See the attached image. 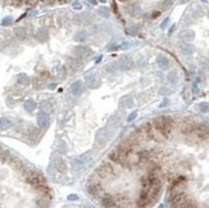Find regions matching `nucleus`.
Instances as JSON below:
<instances>
[{
  "label": "nucleus",
  "mask_w": 209,
  "mask_h": 208,
  "mask_svg": "<svg viewBox=\"0 0 209 208\" xmlns=\"http://www.w3.org/2000/svg\"><path fill=\"white\" fill-rule=\"evenodd\" d=\"M122 5L125 15L135 20V26L140 30L141 23L158 21L175 4V0H117Z\"/></svg>",
  "instance_id": "nucleus-1"
},
{
  "label": "nucleus",
  "mask_w": 209,
  "mask_h": 208,
  "mask_svg": "<svg viewBox=\"0 0 209 208\" xmlns=\"http://www.w3.org/2000/svg\"><path fill=\"white\" fill-rule=\"evenodd\" d=\"M86 193H87L89 195H91L92 198L95 199H98L100 197V194L103 193V189H101V185L99 183H96V181H94L92 177L89 180V183L87 185H86Z\"/></svg>",
  "instance_id": "nucleus-2"
},
{
  "label": "nucleus",
  "mask_w": 209,
  "mask_h": 208,
  "mask_svg": "<svg viewBox=\"0 0 209 208\" xmlns=\"http://www.w3.org/2000/svg\"><path fill=\"white\" fill-rule=\"evenodd\" d=\"M109 140V132L105 127L103 128H99L96 134H95V145H98L99 148H103V146H105Z\"/></svg>",
  "instance_id": "nucleus-3"
},
{
  "label": "nucleus",
  "mask_w": 209,
  "mask_h": 208,
  "mask_svg": "<svg viewBox=\"0 0 209 208\" xmlns=\"http://www.w3.org/2000/svg\"><path fill=\"white\" fill-rule=\"evenodd\" d=\"M135 66V62L131 57L128 55H123L121 57L119 60H118V67L122 69V71H130V69H132Z\"/></svg>",
  "instance_id": "nucleus-4"
},
{
  "label": "nucleus",
  "mask_w": 209,
  "mask_h": 208,
  "mask_svg": "<svg viewBox=\"0 0 209 208\" xmlns=\"http://www.w3.org/2000/svg\"><path fill=\"white\" fill-rule=\"evenodd\" d=\"M73 54L77 55L78 58H89L94 54V51L91 48L85 46V45H78L73 49Z\"/></svg>",
  "instance_id": "nucleus-5"
},
{
  "label": "nucleus",
  "mask_w": 209,
  "mask_h": 208,
  "mask_svg": "<svg viewBox=\"0 0 209 208\" xmlns=\"http://www.w3.org/2000/svg\"><path fill=\"white\" fill-rule=\"evenodd\" d=\"M134 106H135V102H134L131 95H123L118 102L119 109H131V108H134Z\"/></svg>",
  "instance_id": "nucleus-6"
},
{
  "label": "nucleus",
  "mask_w": 209,
  "mask_h": 208,
  "mask_svg": "<svg viewBox=\"0 0 209 208\" xmlns=\"http://www.w3.org/2000/svg\"><path fill=\"white\" fill-rule=\"evenodd\" d=\"M91 157H92V152L91 150L90 152H86V153H83L81 155H78V157L75 158L73 162H72L73 167L75 166H85V164L87 163L89 161H91Z\"/></svg>",
  "instance_id": "nucleus-7"
},
{
  "label": "nucleus",
  "mask_w": 209,
  "mask_h": 208,
  "mask_svg": "<svg viewBox=\"0 0 209 208\" xmlns=\"http://www.w3.org/2000/svg\"><path fill=\"white\" fill-rule=\"evenodd\" d=\"M37 126L40 128H48L49 125H50V117H49V113H45V112H39L37 113Z\"/></svg>",
  "instance_id": "nucleus-8"
},
{
  "label": "nucleus",
  "mask_w": 209,
  "mask_h": 208,
  "mask_svg": "<svg viewBox=\"0 0 209 208\" xmlns=\"http://www.w3.org/2000/svg\"><path fill=\"white\" fill-rule=\"evenodd\" d=\"M51 164H53V167L57 172H60V173H63L67 171V163L64 162L63 158H60V157H54L53 158V162H51Z\"/></svg>",
  "instance_id": "nucleus-9"
},
{
  "label": "nucleus",
  "mask_w": 209,
  "mask_h": 208,
  "mask_svg": "<svg viewBox=\"0 0 209 208\" xmlns=\"http://www.w3.org/2000/svg\"><path fill=\"white\" fill-rule=\"evenodd\" d=\"M85 82H86V88H89V89H98L100 86V80H98L94 73H90L86 76Z\"/></svg>",
  "instance_id": "nucleus-10"
},
{
  "label": "nucleus",
  "mask_w": 209,
  "mask_h": 208,
  "mask_svg": "<svg viewBox=\"0 0 209 208\" xmlns=\"http://www.w3.org/2000/svg\"><path fill=\"white\" fill-rule=\"evenodd\" d=\"M155 62L156 64H158V67L160 69H163V71H165V69H168L171 67V60L165 57V55H162V54H158L155 58Z\"/></svg>",
  "instance_id": "nucleus-11"
},
{
  "label": "nucleus",
  "mask_w": 209,
  "mask_h": 208,
  "mask_svg": "<svg viewBox=\"0 0 209 208\" xmlns=\"http://www.w3.org/2000/svg\"><path fill=\"white\" fill-rule=\"evenodd\" d=\"M35 39H36L39 42H46L49 40V32L45 27H40L35 32Z\"/></svg>",
  "instance_id": "nucleus-12"
},
{
  "label": "nucleus",
  "mask_w": 209,
  "mask_h": 208,
  "mask_svg": "<svg viewBox=\"0 0 209 208\" xmlns=\"http://www.w3.org/2000/svg\"><path fill=\"white\" fill-rule=\"evenodd\" d=\"M82 67V64L78 62V59L73 58V57H69L67 59V68L69 69L71 72H77V71H80Z\"/></svg>",
  "instance_id": "nucleus-13"
},
{
  "label": "nucleus",
  "mask_w": 209,
  "mask_h": 208,
  "mask_svg": "<svg viewBox=\"0 0 209 208\" xmlns=\"http://www.w3.org/2000/svg\"><path fill=\"white\" fill-rule=\"evenodd\" d=\"M71 93L75 95V97H81V95L85 93V86L81 81H76L71 85Z\"/></svg>",
  "instance_id": "nucleus-14"
},
{
  "label": "nucleus",
  "mask_w": 209,
  "mask_h": 208,
  "mask_svg": "<svg viewBox=\"0 0 209 208\" xmlns=\"http://www.w3.org/2000/svg\"><path fill=\"white\" fill-rule=\"evenodd\" d=\"M100 202H101L103 207H117L116 199L113 198V195H110V194H104L100 198Z\"/></svg>",
  "instance_id": "nucleus-15"
},
{
  "label": "nucleus",
  "mask_w": 209,
  "mask_h": 208,
  "mask_svg": "<svg viewBox=\"0 0 209 208\" xmlns=\"http://www.w3.org/2000/svg\"><path fill=\"white\" fill-rule=\"evenodd\" d=\"M13 33H14L15 39H18V40H21V41H23V40L27 39V30H26L24 27H15V28L13 30Z\"/></svg>",
  "instance_id": "nucleus-16"
},
{
  "label": "nucleus",
  "mask_w": 209,
  "mask_h": 208,
  "mask_svg": "<svg viewBox=\"0 0 209 208\" xmlns=\"http://www.w3.org/2000/svg\"><path fill=\"white\" fill-rule=\"evenodd\" d=\"M73 39L77 42H86V41H87V39H89V33H87V31H85V30L77 31L75 33V37Z\"/></svg>",
  "instance_id": "nucleus-17"
},
{
  "label": "nucleus",
  "mask_w": 209,
  "mask_h": 208,
  "mask_svg": "<svg viewBox=\"0 0 209 208\" xmlns=\"http://www.w3.org/2000/svg\"><path fill=\"white\" fill-rule=\"evenodd\" d=\"M167 82L169 84V85H176L177 84V81H178V73H177V71H171V72H168V75H167Z\"/></svg>",
  "instance_id": "nucleus-18"
},
{
  "label": "nucleus",
  "mask_w": 209,
  "mask_h": 208,
  "mask_svg": "<svg viewBox=\"0 0 209 208\" xmlns=\"http://www.w3.org/2000/svg\"><path fill=\"white\" fill-rule=\"evenodd\" d=\"M17 81H18V84L22 85V86H28V85L31 84L30 77L26 75V73H19V75H17Z\"/></svg>",
  "instance_id": "nucleus-19"
},
{
  "label": "nucleus",
  "mask_w": 209,
  "mask_h": 208,
  "mask_svg": "<svg viewBox=\"0 0 209 208\" xmlns=\"http://www.w3.org/2000/svg\"><path fill=\"white\" fill-rule=\"evenodd\" d=\"M11 127H12V121L8 117H3L2 119H0V130L6 131V130H9Z\"/></svg>",
  "instance_id": "nucleus-20"
},
{
  "label": "nucleus",
  "mask_w": 209,
  "mask_h": 208,
  "mask_svg": "<svg viewBox=\"0 0 209 208\" xmlns=\"http://www.w3.org/2000/svg\"><path fill=\"white\" fill-rule=\"evenodd\" d=\"M40 109L42 112H45V113H51L53 112V106H51V103L48 102V100H42L40 103Z\"/></svg>",
  "instance_id": "nucleus-21"
},
{
  "label": "nucleus",
  "mask_w": 209,
  "mask_h": 208,
  "mask_svg": "<svg viewBox=\"0 0 209 208\" xmlns=\"http://www.w3.org/2000/svg\"><path fill=\"white\" fill-rule=\"evenodd\" d=\"M23 107H24L26 112H28V113H31V112H33L35 109H36V103H35V100H32V99H27V100L24 102Z\"/></svg>",
  "instance_id": "nucleus-22"
},
{
  "label": "nucleus",
  "mask_w": 209,
  "mask_h": 208,
  "mask_svg": "<svg viewBox=\"0 0 209 208\" xmlns=\"http://www.w3.org/2000/svg\"><path fill=\"white\" fill-rule=\"evenodd\" d=\"M57 152H58L59 154H66V153L68 152V145H67V143H66L64 140H60V141L58 143V145H57Z\"/></svg>",
  "instance_id": "nucleus-23"
},
{
  "label": "nucleus",
  "mask_w": 209,
  "mask_h": 208,
  "mask_svg": "<svg viewBox=\"0 0 209 208\" xmlns=\"http://www.w3.org/2000/svg\"><path fill=\"white\" fill-rule=\"evenodd\" d=\"M118 62H112V63H108L107 67H105V71L108 73H116L118 71Z\"/></svg>",
  "instance_id": "nucleus-24"
},
{
  "label": "nucleus",
  "mask_w": 209,
  "mask_h": 208,
  "mask_svg": "<svg viewBox=\"0 0 209 208\" xmlns=\"http://www.w3.org/2000/svg\"><path fill=\"white\" fill-rule=\"evenodd\" d=\"M98 14H99V17H103V18H108L109 14H110V11H109L108 6H99Z\"/></svg>",
  "instance_id": "nucleus-25"
},
{
  "label": "nucleus",
  "mask_w": 209,
  "mask_h": 208,
  "mask_svg": "<svg viewBox=\"0 0 209 208\" xmlns=\"http://www.w3.org/2000/svg\"><path fill=\"white\" fill-rule=\"evenodd\" d=\"M11 157V153L8 150H0V162H5Z\"/></svg>",
  "instance_id": "nucleus-26"
},
{
  "label": "nucleus",
  "mask_w": 209,
  "mask_h": 208,
  "mask_svg": "<svg viewBox=\"0 0 209 208\" xmlns=\"http://www.w3.org/2000/svg\"><path fill=\"white\" fill-rule=\"evenodd\" d=\"M36 204H37L39 207H48V206H49V198H48V197L41 198L40 201H37Z\"/></svg>",
  "instance_id": "nucleus-27"
},
{
  "label": "nucleus",
  "mask_w": 209,
  "mask_h": 208,
  "mask_svg": "<svg viewBox=\"0 0 209 208\" xmlns=\"http://www.w3.org/2000/svg\"><path fill=\"white\" fill-rule=\"evenodd\" d=\"M13 23V18L12 17H5V18H3L2 21V26L3 27H8V26H11Z\"/></svg>",
  "instance_id": "nucleus-28"
},
{
  "label": "nucleus",
  "mask_w": 209,
  "mask_h": 208,
  "mask_svg": "<svg viewBox=\"0 0 209 208\" xmlns=\"http://www.w3.org/2000/svg\"><path fill=\"white\" fill-rule=\"evenodd\" d=\"M136 117H137V112H136V110L131 112V113L127 116V122H132L134 119H136Z\"/></svg>",
  "instance_id": "nucleus-29"
},
{
  "label": "nucleus",
  "mask_w": 209,
  "mask_h": 208,
  "mask_svg": "<svg viewBox=\"0 0 209 208\" xmlns=\"http://www.w3.org/2000/svg\"><path fill=\"white\" fill-rule=\"evenodd\" d=\"M199 108H200V110H203V112H208L209 110V104L208 103H202L199 106Z\"/></svg>",
  "instance_id": "nucleus-30"
},
{
  "label": "nucleus",
  "mask_w": 209,
  "mask_h": 208,
  "mask_svg": "<svg viewBox=\"0 0 209 208\" xmlns=\"http://www.w3.org/2000/svg\"><path fill=\"white\" fill-rule=\"evenodd\" d=\"M72 6H73L75 11H81V9H82V4H81L80 2H75V3L72 4Z\"/></svg>",
  "instance_id": "nucleus-31"
},
{
  "label": "nucleus",
  "mask_w": 209,
  "mask_h": 208,
  "mask_svg": "<svg viewBox=\"0 0 209 208\" xmlns=\"http://www.w3.org/2000/svg\"><path fill=\"white\" fill-rule=\"evenodd\" d=\"M6 106L8 107H14L15 106V100H13V98H6Z\"/></svg>",
  "instance_id": "nucleus-32"
},
{
  "label": "nucleus",
  "mask_w": 209,
  "mask_h": 208,
  "mask_svg": "<svg viewBox=\"0 0 209 208\" xmlns=\"http://www.w3.org/2000/svg\"><path fill=\"white\" fill-rule=\"evenodd\" d=\"M67 199L69 202H76V201H78V195L77 194H69Z\"/></svg>",
  "instance_id": "nucleus-33"
},
{
  "label": "nucleus",
  "mask_w": 209,
  "mask_h": 208,
  "mask_svg": "<svg viewBox=\"0 0 209 208\" xmlns=\"http://www.w3.org/2000/svg\"><path fill=\"white\" fill-rule=\"evenodd\" d=\"M48 88H49L50 90H54V89L57 88V84H50V85H48Z\"/></svg>",
  "instance_id": "nucleus-34"
},
{
  "label": "nucleus",
  "mask_w": 209,
  "mask_h": 208,
  "mask_svg": "<svg viewBox=\"0 0 209 208\" xmlns=\"http://www.w3.org/2000/svg\"><path fill=\"white\" fill-rule=\"evenodd\" d=\"M87 3H90L91 5H96L98 4V0H87Z\"/></svg>",
  "instance_id": "nucleus-35"
},
{
  "label": "nucleus",
  "mask_w": 209,
  "mask_h": 208,
  "mask_svg": "<svg viewBox=\"0 0 209 208\" xmlns=\"http://www.w3.org/2000/svg\"><path fill=\"white\" fill-rule=\"evenodd\" d=\"M101 58H103V55H99L96 59H95V62H96V63H99L100 62V60H101Z\"/></svg>",
  "instance_id": "nucleus-36"
},
{
  "label": "nucleus",
  "mask_w": 209,
  "mask_h": 208,
  "mask_svg": "<svg viewBox=\"0 0 209 208\" xmlns=\"http://www.w3.org/2000/svg\"><path fill=\"white\" fill-rule=\"evenodd\" d=\"M98 2H99V3H103V4H104V3H107V0H98Z\"/></svg>",
  "instance_id": "nucleus-37"
}]
</instances>
